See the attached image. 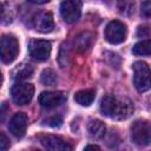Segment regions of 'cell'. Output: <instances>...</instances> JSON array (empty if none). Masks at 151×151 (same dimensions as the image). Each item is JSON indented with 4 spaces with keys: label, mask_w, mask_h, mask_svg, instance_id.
<instances>
[{
    "label": "cell",
    "mask_w": 151,
    "mask_h": 151,
    "mask_svg": "<svg viewBox=\"0 0 151 151\" xmlns=\"http://www.w3.org/2000/svg\"><path fill=\"white\" fill-rule=\"evenodd\" d=\"M35 151H39V150H35Z\"/></svg>",
    "instance_id": "obj_25"
},
{
    "label": "cell",
    "mask_w": 151,
    "mask_h": 151,
    "mask_svg": "<svg viewBox=\"0 0 151 151\" xmlns=\"http://www.w3.org/2000/svg\"><path fill=\"white\" fill-rule=\"evenodd\" d=\"M87 130H88V133L91 137L93 138H103L106 133V126L103 122L98 120V119H94V120H91L87 125Z\"/></svg>",
    "instance_id": "obj_15"
},
{
    "label": "cell",
    "mask_w": 151,
    "mask_h": 151,
    "mask_svg": "<svg viewBox=\"0 0 151 151\" xmlns=\"http://www.w3.org/2000/svg\"><path fill=\"white\" fill-rule=\"evenodd\" d=\"M33 74V67L29 65V64H20L15 67V70L13 71V78L15 80H22V79H26V78H29L32 77Z\"/></svg>",
    "instance_id": "obj_16"
},
{
    "label": "cell",
    "mask_w": 151,
    "mask_h": 151,
    "mask_svg": "<svg viewBox=\"0 0 151 151\" xmlns=\"http://www.w3.org/2000/svg\"><path fill=\"white\" fill-rule=\"evenodd\" d=\"M131 138L140 146H145L151 142V129L145 120H136L131 126Z\"/></svg>",
    "instance_id": "obj_5"
},
{
    "label": "cell",
    "mask_w": 151,
    "mask_h": 151,
    "mask_svg": "<svg viewBox=\"0 0 151 151\" xmlns=\"http://www.w3.org/2000/svg\"><path fill=\"white\" fill-rule=\"evenodd\" d=\"M150 32V28L147 25H143V26H139L138 29H137V35L138 37H146Z\"/></svg>",
    "instance_id": "obj_22"
},
{
    "label": "cell",
    "mask_w": 151,
    "mask_h": 151,
    "mask_svg": "<svg viewBox=\"0 0 151 151\" xmlns=\"http://www.w3.org/2000/svg\"><path fill=\"white\" fill-rule=\"evenodd\" d=\"M133 84L139 92H145L151 88V70L144 61L133 64Z\"/></svg>",
    "instance_id": "obj_2"
},
{
    "label": "cell",
    "mask_w": 151,
    "mask_h": 151,
    "mask_svg": "<svg viewBox=\"0 0 151 151\" xmlns=\"http://www.w3.org/2000/svg\"><path fill=\"white\" fill-rule=\"evenodd\" d=\"M5 114H6V104L4 103L2 104V111H1V120H4V118H5Z\"/></svg>",
    "instance_id": "obj_24"
},
{
    "label": "cell",
    "mask_w": 151,
    "mask_h": 151,
    "mask_svg": "<svg viewBox=\"0 0 151 151\" xmlns=\"http://www.w3.org/2000/svg\"><path fill=\"white\" fill-rule=\"evenodd\" d=\"M8 147H9V139L7 138L5 132H1L0 133V150L1 151H7Z\"/></svg>",
    "instance_id": "obj_20"
},
{
    "label": "cell",
    "mask_w": 151,
    "mask_h": 151,
    "mask_svg": "<svg viewBox=\"0 0 151 151\" xmlns=\"http://www.w3.org/2000/svg\"><path fill=\"white\" fill-rule=\"evenodd\" d=\"M0 52H1V60L5 64H9L13 60H15L19 53L18 39L12 34H4L1 37Z\"/></svg>",
    "instance_id": "obj_3"
},
{
    "label": "cell",
    "mask_w": 151,
    "mask_h": 151,
    "mask_svg": "<svg viewBox=\"0 0 151 151\" xmlns=\"http://www.w3.org/2000/svg\"><path fill=\"white\" fill-rule=\"evenodd\" d=\"M67 99L63 91H44L39 96V104L45 109H53L61 105Z\"/></svg>",
    "instance_id": "obj_10"
},
{
    "label": "cell",
    "mask_w": 151,
    "mask_h": 151,
    "mask_svg": "<svg viewBox=\"0 0 151 151\" xmlns=\"http://www.w3.org/2000/svg\"><path fill=\"white\" fill-rule=\"evenodd\" d=\"M134 55H151V40H143L132 47Z\"/></svg>",
    "instance_id": "obj_17"
},
{
    "label": "cell",
    "mask_w": 151,
    "mask_h": 151,
    "mask_svg": "<svg viewBox=\"0 0 151 151\" xmlns=\"http://www.w3.org/2000/svg\"><path fill=\"white\" fill-rule=\"evenodd\" d=\"M126 33H127L126 26L122 21L113 20V21L109 22L105 28V39L110 44L117 45L125 40Z\"/></svg>",
    "instance_id": "obj_6"
},
{
    "label": "cell",
    "mask_w": 151,
    "mask_h": 151,
    "mask_svg": "<svg viewBox=\"0 0 151 151\" xmlns=\"http://www.w3.org/2000/svg\"><path fill=\"white\" fill-rule=\"evenodd\" d=\"M93 42V34L90 32H83L74 39V47L79 52H84L92 46Z\"/></svg>",
    "instance_id": "obj_13"
},
{
    "label": "cell",
    "mask_w": 151,
    "mask_h": 151,
    "mask_svg": "<svg viewBox=\"0 0 151 151\" xmlns=\"http://www.w3.org/2000/svg\"><path fill=\"white\" fill-rule=\"evenodd\" d=\"M94 98H96V92L92 88L80 90L74 94V100L81 106H90L93 103Z\"/></svg>",
    "instance_id": "obj_14"
},
{
    "label": "cell",
    "mask_w": 151,
    "mask_h": 151,
    "mask_svg": "<svg viewBox=\"0 0 151 151\" xmlns=\"http://www.w3.org/2000/svg\"><path fill=\"white\" fill-rule=\"evenodd\" d=\"M84 151H101L100 150V147L99 146H97V145H87L85 149H84Z\"/></svg>",
    "instance_id": "obj_23"
},
{
    "label": "cell",
    "mask_w": 151,
    "mask_h": 151,
    "mask_svg": "<svg viewBox=\"0 0 151 151\" xmlns=\"http://www.w3.org/2000/svg\"><path fill=\"white\" fill-rule=\"evenodd\" d=\"M60 14L63 19L68 24H73L78 21L81 14V2L78 0L63 1L60 4Z\"/></svg>",
    "instance_id": "obj_8"
},
{
    "label": "cell",
    "mask_w": 151,
    "mask_h": 151,
    "mask_svg": "<svg viewBox=\"0 0 151 151\" xmlns=\"http://www.w3.org/2000/svg\"><path fill=\"white\" fill-rule=\"evenodd\" d=\"M33 25L37 31L42 33H48L54 28L53 15L51 12H41L37 14L33 19Z\"/></svg>",
    "instance_id": "obj_12"
},
{
    "label": "cell",
    "mask_w": 151,
    "mask_h": 151,
    "mask_svg": "<svg viewBox=\"0 0 151 151\" xmlns=\"http://www.w3.org/2000/svg\"><path fill=\"white\" fill-rule=\"evenodd\" d=\"M51 50H52L51 42L47 40H42V39H33L31 40L29 46H28L31 57L38 61L47 60L51 54Z\"/></svg>",
    "instance_id": "obj_7"
},
{
    "label": "cell",
    "mask_w": 151,
    "mask_h": 151,
    "mask_svg": "<svg viewBox=\"0 0 151 151\" xmlns=\"http://www.w3.org/2000/svg\"><path fill=\"white\" fill-rule=\"evenodd\" d=\"M44 123L47 124V125H50V126H60L61 123H63V119H61L60 116H53V117L46 119Z\"/></svg>",
    "instance_id": "obj_19"
},
{
    "label": "cell",
    "mask_w": 151,
    "mask_h": 151,
    "mask_svg": "<svg viewBox=\"0 0 151 151\" xmlns=\"http://www.w3.org/2000/svg\"><path fill=\"white\" fill-rule=\"evenodd\" d=\"M40 142L47 151H73L72 145L59 136L45 134L40 137Z\"/></svg>",
    "instance_id": "obj_9"
},
{
    "label": "cell",
    "mask_w": 151,
    "mask_h": 151,
    "mask_svg": "<svg viewBox=\"0 0 151 151\" xmlns=\"http://www.w3.org/2000/svg\"><path fill=\"white\" fill-rule=\"evenodd\" d=\"M40 80L42 84L45 85H55L57 81H58V77L55 74V72L51 68H45L42 72H41V76H40Z\"/></svg>",
    "instance_id": "obj_18"
},
{
    "label": "cell",
    "mask_w": 151,
    "mask_h": 151,
    "mask_svg": "<svg viewBox=\"0 0 151 151\" xmlns=\"http://www.w3.org/2000/svg\"><path fill=\"white\" fill-rule=\"evenodd\" d=\"M100 111L106 117L113 119H126L133 112V104L127 98L107 94L101 98Z\"/></svg>",
    "instance_id": "obj_1"
},
{
    "label": "cell",
    "mask_w": 151,
    "mask_h": 151,
    "mask_svg": "<svg viewBox=\"0 0 151 151\" xmlns=\"http://www.w3.org/2000/svg\"><path fill=\"white\" fill-rule=\"evenodd\" d=\"M142 13L145 17H151V1H145L142 4Z\"/></svg>",
    "instance_id": "obj_21"
},
{
    "label": "cell",
    "mask_w": 151,
    "mask_h": 151,
    "mask_svg": "<svg viewBox=\"0 0 151 151\" xmlns=\"http://www.w3.org/2000/svg\"><path fill=\"white\" fill-rule=\"evenodd\" d=\"M27 123H28V118L27 114L24 112H17L12 116L9 124H8V129L9 132L17 137V138H21L27 129Z\"/></svg>",
    "instance_id": "obj_11"
},
{
    "label": "cell",
    "mask_w": 151,
    "mask_h": 151,
    "mask_svg": "<svg viewBox=\"0 0 151 151\" xmlns=\"http://www.w3.org/2000/svg\"><path fill=\"white\" fill-rule=\"evenodd\" d=\"M12 99L18 105H26L28 104L34 94V86L29 83H22L19 81L13 85L11 90Z\"/></svg>",
    "instance_id": "obj_4"
}]
</instances>
